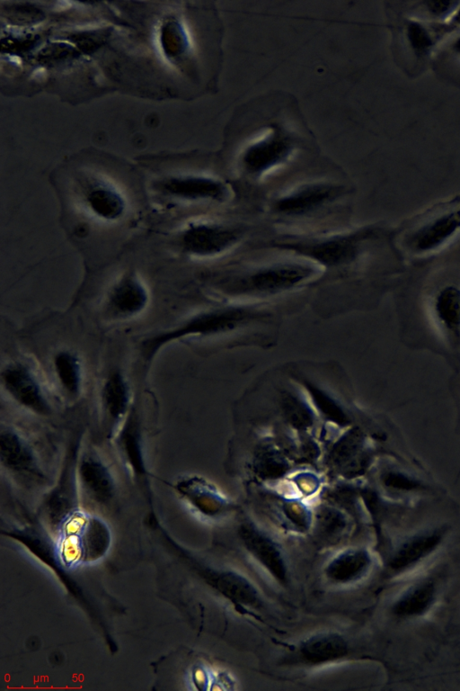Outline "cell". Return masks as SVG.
I'll list each match as a JSON object with an SVG mask.
<instances>
[{"label": "cell", "instance_id": "6da1fadb", "mask_svg": "<svg viewBox=\"0 0 460 691\" xmlns=\"http://www.w3.org/2000/svg\"><path fill=\"white\" fill-rule=\"evenodd\" d=\"M263 316L264 313L258 309L241 306L201 311L187 318L173 328L146 337L140 344L141 354L146 362H150L164 346L175 340L230 331Z\"/></svg>", "mask_w": 460, "mask_h": 691}, {"label": "cell", "instance_id": "7a4b0ae2", "mask_svg": "<svg viewBox=\"0 0 460 691\" xmlns=\"http://www.w3.org/2000/svg\"><path fill=\"white\" fill-rule=\"evenodd\" d=\"M378 229L364 228L357 231L318 238H287L265 245L292 251L310 258L328 269H339L357 262L367 246L379 238Z\"/></svg>", "mask_w": 460, "mask_h": 691}, {"label": "cell", "instance_id": "3957f363", "mask_svg": "<svg viewBox=\"0 0 460 691\" xmlns=\"http://www.w3.org/2000/svg\"><path fill=\"white\" fill-rule=\"evenodd\" d=\"M316 274L311 265L278 263L223 274L219 289L229 295L269 296L290 291Z\"/></svg>", "mask_w": 460, "mask_h": 691}, {"label": "cell", "instance_id": "277c9868", "mask_svg": "<svg viewBox=\"0 0 460 691\" xmlns=\"http://www.w3.org/2000/svg\"><path fill=\"white\" fill-rule=\"evenodd\" d=\"M460 233V202L434 209L408 223L399 237L402 248L409 255H430L448 244Z\"/></svg>", "mask_w": 460, "mask_h": 691}, {"label": "cell", "instance_id": "5b68a950", "mask_svg": "<svg viewBox=\"0 0 460 691\" xmlns=\"http://www.w3.org/2000/svg\"><path fill=\"white\" fill-rule=\"evenodd\" d=\"M424 307L438 333L451 345L460 346V282L452 278L434 283L425 294Z\"/></svg>", "mask_w": 460, "mask_h": 691}, {"label": "cell", "instance_id": "8992f818", "mask_svg": "<svg viewBox=\"0 0 460 691\" xmlns=\"http://www.w3.org/2000/svg\"><path fill=\"white\" fill-rule=\"evenodd\" d=\"M240 228L215 222H194L178 235L181 250L191 256L205 258L217 256L234 246L243 237Z\"/></svg>", "mask_w": 460, "mask_h": 691}, {"label": "cell", "instance_id": "52a82bcc", "mask_svg": "<svg viewBox=\"0 0 460 691\" xmlns=\"http://www.w3.org/2000/svg\"><path fill=\"white\" fill-rule=\"evenodd\" d=\"M1 385L21 407L40 416H49L51 406L31 369L22 362H11L1 370Z\"/></svg>", "mask_w": 460, "mask_h": 691}, {"label": "cell", "instance_id": "ba28073f", "mask_svg": "<svg viewBox=\"0 0 460 691\" xmlns=\"http://www.w3.org/2000/svg\"><path fill=\"white\" fill-rule=\"evenodd\" d=\"M238 534L247 552L278 583L287 586L289 582L288 566L277 542L251 523L241 525Z\"/></svg>", "mask_w": 460, "mask_h": 691}, {"label": "cell", "instance_id": "9c48e42d", "mask_svg": "<svg viewBox=\"0 0 460 691\" xmlns=\"http://www.w3.org/2000/svg\"><path fill=\"white\" fill-rule=\"evenodd\" d=\"M149 301L150 294L145 282L136 272L128 271L109 290L105 309L115 319H128L140 315Z\"/></svg>", "mask_w": 460, "mask_h": 691}, {"label": "cell", "instance_id": "30bf717a", "mask_svg": "<svg viewBox=\"0 0 460 691\" xmlns=\"http://www.w3.org/2000/svg\"><path fill=\"white\" fill-rule=\"evenodd\" d=\"M0 462L8 471L24 477L44 478L41 466L28 441L11 426L0 430Z\"/></svg>", "mask_w": 460, "mask_h": 691}, {"label": "cell", "instance_id": "8fae6325", "mask_svg": "<svg viewBox=\"0 0 460 691\" xmlns=\"http://www.w3.org/2000/svg\"><path fill=\"white\" fill-rule=\"evenodd\" d=\"M341 193V188L333 184H308L278 199L273 210L286 216H305L332 202Z\"/></svg>", "mask_w": 460, "mask_h": 691}, {"label": "cell", "instance_id": "7c38bea8", "mask_svg": "<svg viewBox=\"0 0 460 691\" xmlns=\"http://www.w3.org/2000/svg\"><path fill=\"white\" fill-rule=\"evenodd\" d=\"M160 192L167 196L185 201L222 200L226 186L219 181L196 175L170 176L156 184Z\"/></svg>", "mask_w": 460, "mask_h": 691}, {"label": "cell", "instance_id": "4fadbf2b", "mask_svg": "<svg viewBox=\"0 0 460 691\" xmlns=\"http://www.w3.org/2000/svg\"><path fill=\"white\" fill-rule=\"evenodd\" d=\"M213 587L241 612H251L262 607V598L254 587L244 576L230 570H216L210 573Z\"/></svg>", "mask_w": 460, "mask_h": 691}, {"label": "cell", "instance_id": "5bb4252c", "mask_svg": "<svg viewBox=\"0 0 460 691\" xmlns=\"http://www.w3.org/2000/svg\"><path fill=\"white\" fill-rule=\"evenodd\" d=\"M84 202L96 220L104 223L120 220L127 211V202L121 193L104 181H94L84 190Z\"/></svg>", "mask_w": 460, "mask_h": 691}, {"label": "cell", "instance_id": "9a60e30c", "mask_svg": "<svg viewBox=\"0 0 460 691\" xmlns=\"http://www.w3.org/2000/svg\"><path fill=\"white\" fill-rule=\"evenodd\" d=\"M346 639L336 633H316L302 641L296 651L299 663L310 667L340 660L349 653Z\"/></svg>", "mask_w": 460, "mask_h": 691}, {"label": "cell", "instance_id": "2e32d148", "mask_svg": "<svg viewBox=\"0 0 460 691\" xmlns=\"http://www.w3.org/2000/svg\"><path fill=\"white\" fill-rule=\"evenodd\" d=\"M372 566V558L364 548H349L332 557L323 569L325 579L334 585H349L363 579Z\"/></svg>", "mask_w": 460, "mask_h": 691}, {"label": "cell", "instance_id": "e0dca14e", "mask_svg": "<svg viewBox=\"0 0 460 691\" xmlns=\"http://www.w3.org/2000/svg\"><path fill=\"white\" fill-rule=\"evenodd\" d=\"M443 536L444 532L436 529L404 540L391 556L389 569L394 573H400L415 566L440 545Z\"/></svg>", "mask_w": 460, "mask_h": 691}, {"label": "cell", "instance_id": "ac0fdd59", "mask_svg": "<svg viewBox=\"0 0 460 691\" xmlns=\"http://www.w3.org/2000/svg\"><path fill=\"white\" fill-rule=\"evenodd\" d=\"M129 384L120 371L111 372L101 390V403L104 416L116 428L122 424L131 410Z\"/></svg>", "mask_w": 460, "mask_h": 691}, {"label": "cell", "instance_id": "d6986e66", "mask_svg": "<svg viewBox=\"0 0 460 691\" xmlns=\"http://www.w3.org/2000/svg\"><path fill=\"white\" fill-rule=\"evenodd\" d=\"M291 142L285 137L274 134L250 147L243 157L246 172L260 175L282 161L290 152Z\"/></svg>", "mask_w": 460, "mask_h": 691}, {"label": "cell", "instance_id": "ffe728a7", "mask_svg": "<svg viewBox=\"0 0 460 691\" xmlns=\"http://www.w3.org/2000/svg\"><path fill=\"white\" fill-rule=\"evenodd\" d=\"M117 444L128 468L137 476L147 474L137 414L131 408L117 435Z\"/></svg>", "mask_w": 460, "mask_h": 691}, {"label": "cell", "instance_id": "44dd1931", "mask_svg": "<svg viewBox=\"0 0 460 691\" xmlns=\"http://www.w3.org/2000/svg\"><path fill=\"white\" fill-rule=\"evenodd\" d=\"M437 588L429 580L419 582L404 591L393 604L392 614L399 618H413L427 613L436 600Z\"/></svg>", "mask_w": 460, "mask_h": 691}, {"label": "cell", "instance_id": "7402d4cb", "mask_svg": "<svg viewBox=\"0 0 460 691\" xmlns=\"http://www.w3.org/2000/svg\"><path fill=\"white\" fill-rule=\"evenodd\" d=\"M77 475L83 484L92 492L107 497L113 487L111 473L102 460L95 453H79L77 461Z\"/></svg>", "mask_w": 460, "mask_h": 691}, {"label": "cell", "instance_id": "603a6c76", "mask_svg": "<svg viewBox=\"0 0 460 691\" xmlns=\"http://www.w3.org/2000/svg\"><path fill=\"white\" fill-rule=\"evenodd\" d=\"M57 380L71 399H76L82 390L83 365L78 354L68 349L58 351L52 359Z\"/></svg>", "mask_w": 460, "mask_h": 691}, {"label": "cell", "instance_id": "cb8c5ba5", "mask_svg": "<svg viewBox=\"0 0 460 691\" xmlns=\"http://www.w3.org/2000/svg\"><path fill=\"white\" fill-rule=\"evenodd\" d=\"M175 488L193 506L206 515H216L224 507V502L218 496L194 479L181 480L176 483Z\"/></svg>", "mask_w": 460, "mask_h": 691}, {"label": "cell", "instance_id": "d4e9b609", "mask_svg": "<svg viewBox=\"0 0 460 691\" xmlns=\"http://www.w3.org/2000/svg\"><path fill=\"white\" fill-rule=\"evenodd\" d=\"M348 520L339 510L324 507L317 516L316 534L324 543L333 544L346 534Z\"/></svg>", "mask_w": 460, "mask_h": 691}, {"label": "cell", "instance_id": "484cf974", "mask_svg": "<svg viewBox=\"0 0 460 691\" xmlns=\"http://www.w3.org/2000/svg\"><path fill=\"white\" fill-rule=\"evenodd\" d=\"M161 44L170 58L181 55L187 48V39L182 28L176 22H167L162 27Z\"/></svg>", "mask_w": 460, "mask_h": 691}, {"label": "cell", "instance_id": "4316f807", "mask_svg": "<svg viewBox=\"0 0 460 691\" xmlns=\"http://www.w3.org/2000/svg\"><path fill=\"white\" fill-rule=\"evenodd\" d=\"M282 409L286 418L296 428H305L313 423V415L306 405L292 394L283 396Z\"/></svg>", "mask_w": 460, "mask_h": 691}, {"label": "cell", "instance_id": "83f0119b", "mask_svg": "<svg viewBox=\"0 0 460 691\" xmlns=\"http://www.w3.org/2000/svg\"><path fill=\"white\" fill-rule=\"evenodd\" d=\"M314 404L326 417L339 424H345L347 417L334 400L314 385H307Z\"/></svg>", "mask_w": 460, "mask_h": 691}, {"label": "cell", "instance_id": "f1b7e54d", "mask_svg": "<svg viewBox=\"0 0 460 691\" xmlns=\"http://www.w3.org/2000/svg\"><path fill=\"white\" fill-rule=\"evenodd\" d=\"M282 511L287 519L297 532H306L311 526V516L308 510L296 502L286 501Z\"/></svg>", "mask_w": 460, "mask_h": 691}, {"label": "cell", "instance_id": "f546056e", "mask_svg": "<svg viewBox=\"0 0 460 691\" xmlns=\"http://www.w3.org/2000/svg\"><path fill=\"white\" fill-rule=\"evenodd\" d=\"M262 459L259 462V470L265 477H278L285 472V464L281 460L276 458L270 453H265Z\"/></svg>", "mask_w": 460, "mask_h": 691}, {"label": "cell", "instance_id": "4dcf8cb0", "mask_svg": "<svg viewBox=\"0 0 460 691\" xmlns=\"http://www.w3.org/2000/svg\"><path fill=\"white\" fill-rule=\"evenodd\" d=\"M409 38L411 44L419 50L427 49L432 42L431 37L427 30L418 23L410 24Z\"/></svg>", "mask_w": 460, "mask_h": 691}, {"label": "cell", "instance_id": "1f68e13d", "mask_svg": "<svg viewBox=\"0 0 460 691\" xmlns=\"http://www.w3.org/2000/svg\"><path fill=\"white\" fill-rule=\"evenodd\" d=\"M456 49H457L458 51H460V39H459V40H457V42L456 43Z\"/></svg>", "mask_w": 460, "mask_h": 691}, {"label": "cell", "instance_id": "d6a6232c", "mask_svg": "<svg viewBox=\"0 0 460 691\" xmlns=\"http://www.w3.org/2000/svg\"><path fill=\"white\" fill-rule=\"evenodd\" d=\"M456 20H457L458 22H460V12H459V14L456 17Z\"/></svg>", "mask_w": 460, "mask_h": 691}]
</instances>
